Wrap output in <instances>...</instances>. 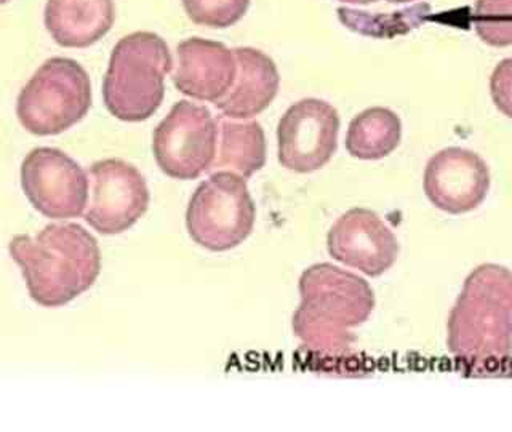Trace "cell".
Listing matches in <instances>:
<instances>
[{
  "label": "cell",
  "instance_id": "obj_1",
  "mask_svg": "<svg viewBox=\"0 0 512 432\" xmlns=\"http://www.w3.org/2000/svg\"><path fill=\"white\" fill-rule=\"evenodd\" d=\"M448 352L469 376H504L512 365V271L472 269L447 322Z\"/></svg>",
  "mask_w": 512,
  "mask_h": 432
},
{
  "label": "cell",
  "instance_id": "obj_2",
  "mask_svg": "<svg viewBox=\"0 0 512 432\" xmlns=\"http://www.w3.org/2000/svg\"><path fill=\"white\" fill-rule=\"evenodd\" d=\"M300 306L292 328L301 346L314 356L346 359L356 336L352 328L365 324L375 309V293L364 277L332 263L304 269L298 282Z\"/></svg>",
  "mask_w": 512,
  "mask_h": 432
},
{
  "label": "cell",
  "instance_id": "obj_3",
  "mask_svg": "<svg viewBox=\"0 0 512 432\" xmlns=\"http://www.w3.org/2000/svg\"><path fill=\"white\" fill-rule=\"evenodd\" d=\"M32 300L60 308L92 288L101 272L95 237L77 223L48 224L37 236H15L8 245Z\"/></svg>",
  "mask_w": 512,
  "mask_h": 432
},
{
  "label": "cell",
  "instance_id": "obj_4",
  "mask_svg": "<svg viewBox=\"0 0 512 432\" xmlns=\"http://www.w3.org/2000/svg\"><path fill=\"white\" fill-rule=\"evenodd\" d=\"M173 68L167 42L154 32L128 34L112 48L103 80L104 106L122 122H143L164 103Z\"/></svg>",
  "mask_w": 512,
  "mask_h": 432
},
{
  "label": "cell",
  "instance_id": "obj_5",
  "mask_svg": "<svg viewBox=\"0 0 512 432\" xmlns=\"http://www.w3.org/2000/svg\"><path fill=\"white\" fill-rule=\"evenodd\" d=\"M92 108V82L76 60L45 61L16 101V116L29 133L53 136L79 124Z\"/></svg>",
  "mask_w": 512,
  "mask_h": 432
},
{
  "label": "cell",
  "instance_id": "obj_6",
  "mask_svg": "<svg viewBox=\"0 0 512 432\" xmlns=\"http://www.w3.org/2000/svg\"><path fill=\"white\" fill-rule=\"evenodd\" d=\"M256 207L247 180L232 172H213L192 192L186 229L199 247L228 252L244 244L255 228Z\"/></svg>",
  "mask_w": 512,
  "mask_h": 432
},
{
  "label": "cell",
  "instance_id": "obj_7",
  "mask_svg": "<svg viewBox=\"0 0 512 432\" xmlns=\"http://www.w3.org/2000/svg\"><path fill=\"white\" fill-rule=\"evenodd\" d=\"M218 144V122L205 106L178 101L152 135L157 165L173 180H196L210 172Z\"/></svg>",
  "mask_w": 512,
  "mask_h": 432
},
{
  "label": "cell",
  "instance_id": "obj_8",
  "mask_svg": "<svg viewBox=\"0 0 512 432\" xmlns=\"http://www.w3.org/2000/svg\"><path fill=\"white\" fill-rule=\"evenodd\" d=\"M90 200L84 218L103 236H116L135 226L148 212V183L135 165L122 159L98 160L88 168Z\"/></svg>",
  "mask_w": 512,
  "mask_h": 432
},
{
  "label": "cell",
  "instance_id": "obj_9",
  "mask_svg": "<svg viewBox=\"0 0 512 432\" xmlns=\"http://www.w3.org/2000/svg\"><path fill=\"white\" fill-rule=\"evenodd\" d=\"M21 188L37 212L52 220H69L84 215L90 181L66 152L36 148L24 157Z\"/></svg>",
  "mask_w": 512,
  "mask_h": 432
},
{
  "label": "cell",
  "instance_id": "obj_10",
  "mask_svg": "<svg viewBox=\"0 0 512 432\" xmlns=\"http://www.w3.org/2000/svg\"><path fill=\"white\" fill-rule=\"evenodd\" d=\"M338 135L340 114L332 104L317 98L292 104L277 127L280 165L290 172H317L335 154Z\"/></svg>",
  "mask_w": 512,
  "mask_h": 432
},
{
  "label": "cell",
  "instance_id": "obj_11",
  "mask_svg": "<svg viewBox=\"0 0 512 432\" xmlns=\"http://www.w3.org/2000/svg\"><path fill=\"white\" fill-rule=\"evenodd\" d=\"M492 186V173L471 149L445 148L428 160L423 189L434 207L448 215H464L484 204Z\"/></svg>",
  "mask_w": 512,
  "mask_h": 432
},
{
  "label": "cell",
  "instance_id": "obj_12",
  "mask_svg": "<svg viewBox=\"0 0 512 432\" xmlns=\"http://www.w3.org/2000/svg\"><path fill=\"white\" fill-rule=\"evenodd\" d=\"M327 248L333 260L368 277L383 276L396 264L400 252L396 234L368 208L343 213L328 231Z\"/></svg>",
  "mask_w": 512,
  "mask_h": 432
},
{
  "label": "cell",
  "instance_id": "obj_13",
  "mask_svg": "<svg viewBox=\"0 0 512 432\" xmlns=\"http://www.w3.org/2000/svg\"><path fill=\"white\" fill-rule=\"evenodd\" d=\"M178 66L173 72V85L192 100H221L234 84L237 74L234 50L221 42L192 37L176 47Z\"/></svg>",
  "mask_w": 512,
  "mask_h": 432
},
{
  "label": "cell",
  "instance_id": "obj_14",
  "mask_svg": "<svg viewBox=\"0 0 512 432\" xmlns=\"http://www.w3.org/2000/svg\"><path fill=\"white\" fill-rule=\"evenodd\" d=\"M237 74L229 92L215 108L229 119H253L271 106L279 93L280 76L272 58L252 47L234 48Z\"/></svg>",
  "mask_w": 512,
  "mask_h": 432
},
{
  "label": "cell",
  "instance_id": "obj_15",
  "mask_svg": "<svg viewBox=\"0 0 512 432\" xmlns=\"http://www.w3.org/2000/svg\"><path fill=\"white\" fill-rule=\"evenodd\" d=\"M116 21L114 0H47L44 23L64 48L92 47Z\"/></svg>",
  "mask_w": 512,
  "mask_h": 432
},
{
  "label": "cell",
  "instance_id": "obj_16",
  "mask_svg": "<svg viewBox=\"0 0 512 432\" xmlns=\"http://www.w3.org/2000/svg\"><path fill=\"white\" fill-rule=\"evenodd\" d=\"M218 144L210 172H232L245 180L266 165V136L256 120L218 117Z\"/></svg>",
  "mask_w": 512,
  "mask_h": 432
},
{
  "label": "cell",
  "instance_id": "obj_17",
  "mask_svg": "<svg viewBox=\"0 0 512 432\" xmlns=\"http://www.w3.org/2000/svg\"><path fill=\"white\" fill-rule=\"evenodd\" d=\"M402 120L389 108H368L357 114L346 133V149L360 160H380L399 148Z\"/></svg>",
  "mask_w": 512,
  "mask_h": 432
},
{
  "label": "cell",
  "instance_id": "obj_18",
  "mask_svg": "<svg viewBox=\"0 0 512 432\" xmlns=\"http://www.w3.org/2000/svg\"><path fill=\"white\" fill-rule=\"evenodd\" d=\"M472 24L490 47L512 45V0H476Z\"/></svg>",
  "mask_w": 512,
  "mask_h": 432
},
{
  "label": "cell",
  "instance_id": "obj_19",
  "mask_svg": "<svg viewBox=\"0 0 512 432\" xmlns=\"http://www.w3.org/2000/svg\"><path fill=\"white\" fill-rule=\"evenodd\" d=\"M183 7L192 23L226 29L244 18L250 0H183Z\"/></svg>",
  "mask_w": 512,
  "mask_h": 432
},
{
  "label": "cell",
  "instance_id": "obj_20",
  "mask_svg": "<svg viewBox=\"0 0 512 432\" xmlns=\"http://www.w3.org/2000/svg\"><path fill=\"white\" fill-rule=\"evenodd\" d=\"M490 96L496 109L512 119V58H504L493 69Z\"/></svg>",
  "mask_w": 512,
  "mask_h": 432
},
{
  "label": "cell",
  "instance_id": "obj_21",
  "mask_svg": "<svg viewBox=\"0 0 512 432\" xmlns=\"http://www.w3.org/2000/svg\"><path fill=\"white\" fill-rule=\"evenodd\" d=\"M343 4H351V5H370L375 4L378 0H340Z\"/></svg>",
  "mask_w": 512,
  "mask_h": 432
},
{
  "label": "cell",
  "instance_id": "obj_22",
  "mask_svg": "<svg viewBox=\"0 0 512 432\" xmlns=\"http://www.w3.org/2000/svg\"><path fill=\"white\" fill-rule=\"evenodd\" d=\"M389 4H410L413 0H388Z\"/></svg>",
  "mask_w": 512,
  "mask_h": 432
},
{
  "label": "cell",
  "instance_id": "obj_23",
  "mask_svg": "<svg viewBox=\"0 0 512 432\" xmlns=\"http://www.w3.org/2000/svg\"><path fill=\"white\" fill-rule=\"evenodd\" d=\"M7 2H10V0H0V5L7 4Z\"/></svg>",
  "mask_w": 512,
  "mask_h": 432
}]
</instances>
